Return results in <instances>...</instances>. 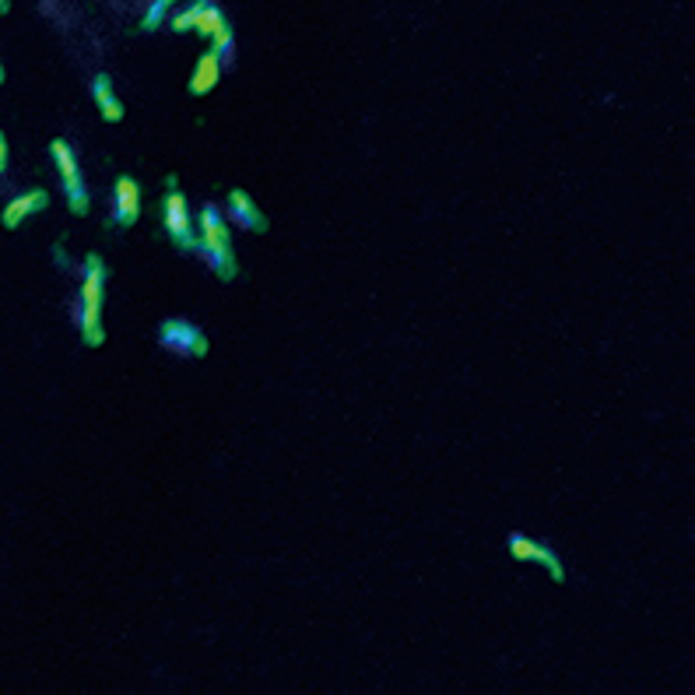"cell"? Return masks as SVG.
Here are the masks:
<instances>
[{
	"label": "cell",
	"mask_w": 695,
	"mask_h": 695,
	"mask_svg": "<svg viewBox=\"0 0 695 695\" xmlns=\"http://www.w3.org/2000/svg\"><path fill=\"white\" fill-rule=\"evenodd\" d=\"M4 11H8V0H0V15H4Z\"/></svg>",
	"instance_id": "16"
},
{
	"label": "cell",
	"mask_w": 695,
	"mask_h": 695,
	"mask_svg": "<svg viewBox=\"0 0 695 695\" xmlns=\"http://www.w3.org/2000/svg\"><path fill=\"white\" fill-rule=\"evenodd\" d=\"M222 25H225V15L215 0H190L187 8L176 11V15L169 18L172 32H201V36H215Z\"/></svg>",
	"instance_id": "5"
},
{
	"label": "cell",
	"mask_w": 695,
	"mask_h": 695,
	"mask_svg": "<svg viewBox=\"0 0 695 695\" xmlns=\"http://www.w3.org/2000/svg\"><path fill=\"white\" fill-rule=\"evenodd\" d=\"M50 155L60 169V180H64V194H67V204H71L74 215H85L88 211V187L81 180L78 172V162H74V151L67 148V141H53L50 144Z\"/></svg>",
	"instance_id": "6"
},
{
	"label": "cell",
	"mask_w": 695,
	"mask_h": 695,
	"mask_svg": "<svg viewBox=\"0 0 695 695\" xmlns=\"http://www.w3.org/2000/svg\"><path fill=\"white\" fill-rule=\"evenodd\" d=\"M155 341L162 352L180 355V359H204L208 355V337L197 327L194 320H183V316H165L155 330Z\"/></svg>",
	"instance_id": "3"
},
{
	"label": "cell",
	"mask_w": 695,
	"mask_h": 695,
	"mask_svg": "<svg viewBox=\"0 0 695 695\" xmlns=\"http://www.w3.org/2000/svg\"><path fill=\"white\" fill-rule=\"evenodd\" d=\"M46 11H50V0H46Z\"/></svg>",
	"instance_id": "18"
},
{
	"label": "cell",
	"mask_w": 695,
	"mask_h": 695,
	"mask_svg": "<svg viewBox=\"0 0 695 695\" xmlns=\"http://www.w3.org/2000/svg\"><path fill=\"white\" fill-rule=\"evenodd\" d=\"M162 225H165V236L172 243L180 246L183 253L197 257V232L190 225V211H187V197L180 194L176 187V176L165 180V197H162Z\"/></svg>",
	"instance_id": "4"
},
{
	"label": "cell",
	"mask_w": 695,
	"mask_h": 695,
	"mask_svg": "<svg viewBox=\"0 0 695 695\" xmlns=\"http://www.w3.org/2000/svg\"><path fill=\"white\" fill-rule=\"evenodd\" d=\"M0 81H4V67H0Z\"/></svg>",
	"instance_id": "17"
},
{
	"label": "cell",
	"mask_w": 695,
	"mask_h": 695,
	"mask_svg": "<svg viewBox=\"0 0 695 695\" xmlns=\"http://www.w3.org/2000/svg\"><path fill=\"white\" fill-rule=\"evenodd\" d=\"M50 204V194L46 190H29V194H18L8 201L4 208V229H18L29 215H39V211Z\"/></svg>",
	"instance_id": "10"
},
{
	"label": "cell",
	"mask_w": 695,
	"mask_h": 695,
	"mask_svg": "<svg viewBox=\"0 0 695 695\" xmlns=\"http://www.w3.org/2000/svg\"><path fill=\"white\" fill-rule=\"evenodd\" d=\"M218 78H222V60L215 53H204L190 74V95H208L218 85Z\"/></svg>",
	"instance_id": "11"
},
{
	"label": "cell",
	"mask_w": 695,
	"mask_h": 695,
	"mask_svg": "<svg viewBox=\"0 0 695 695\" xmlns=\"http://www.w3.org/2000/svg\"><path fill=\"white\" fill-rule=\"evenodd\" d=\"M137 208H141V190H137V183L130 176H120L113 187V215H109V222L116 229H127L137 218Z\"/></svg>",
	"instance_id": "9"
},
{
	"label": "cell",
	"mask_w": 695,
	"mask_h": 695,
	"mask_svg": "<svg viewBox=\"0 0 695 695\" xmlns=\"http://www.w3.org/2000/svg\"><path fill=\"white\" fill-rule=\"evenodd\" d=\"M211 53H215L218 60H222V67H232L236 64V36H232V29H229V22L222 25V29L211 36Z\"/></svg>",
	"instance_id": "13"
},
{
	"label": "cell",
	"mask_w": 695,
	"mask_h": 695,
	"mask_svg": "<svg viewBox=\"0 0 695 695\" xmlns=\"http://www.w3.org/2000/svg\"><path fill=\"white\" fill-rule=\"evenodd\" d=\"M197 257L211 267L222 281L236 278V257H232V239H229V225H225V215L218 211V204H201V218H197Z\"/></svg>",
	"instance_id": "2"
},
{
	"label": "cell",
	"mask_w": 695,
	"mask_h": 695,
	"mask_svg": "<svg viewBox=\"0 0 695 695\" xmlns=\"http://www.w3.org/2000/svg\"><path fill=\"white\" fill-rule=\"evenodd\" d=\"M92 95H95V102H99L102 116H106L109 123L123 120V106H120V99L113 95V81H109V74H95V78H92Z\"/></svg>",
	"instance_id": "12"
},
{
	"label": "cell",
	"mask_w": 695,
	"mask_h": 695,
	"mask_svg": "<svg viewBox=\"0 0 695 695\" xmlns=\"http://www.w3.org/2000/svg\"><path fill=\"white\" fill-rule=\"evenodd\" d=\"M506 545H509V552H513L520 562H538V566H545L548 576H552L555 583L566 580V566H562V559H559V555H555L548 545H541V541L527 538V534H520V531L509 534Z\"/></svg>",
	"instance_id": "7"
},
{
	"label": "cell",
	"mask_w": 695,
	"mask_h": 695,
	"mask_svg": "<svg viewBox=\"0 0 695 695\" xmlns=\"http://www.w3.org/2000/svg\"><path fill=\"white\" fill-rule=\"evenodd\" d=\"M225 218L246 232H267V218L260 215V208L253 204V197L246 190H229V197H225Z\"/></svg>",
	"instance_id": "8"
},
{
	"label": "cell",
	"mask_w": 695,
	"mask_h": 695,
	"mask_svg": "<svg viewBox=\"0 0 695 695\" xmlns=\"http://www.w3.org/2000/svg\"><path fill=\"white\" fill-rule=\"evenodd\" d=\"M4 169H8V141L0 134V176H4Z\"/></svg>",
	"instance_id": "15"
},
{
	"label": "cell",
	"mask_w": 695,
	"mask_h": 695,
	"mask_svg": "<svg viewBox=\"0 0 695 695\" xmlns=\"http://www.w3.org/2000/svg\"><path fill=\"white\" fill-rule=\"evenodd\" d=\"M102 285H106V267H102V257H85L81 264V288L78 299H74V323H78L85 344L99 348L106 341L102 334Z\"/></svg>",
	"instance_id": "1"
},
{
	"label": "cell",
	"mask_w": 695,
	"mask_h": 695,
	"mask_svg": "<svg viewBox=\"0 0 695 695\" xmlns=\"http://www.w3.org/2000/svg\"><path fill=\"white\" fill-rule=\"evenodd\" d=\"M172 4H176V0H148V15H144V32H155L158 25H162L165 18H169Z\"/></svg>",
	"instance_id": "14"
}]
</instances>
